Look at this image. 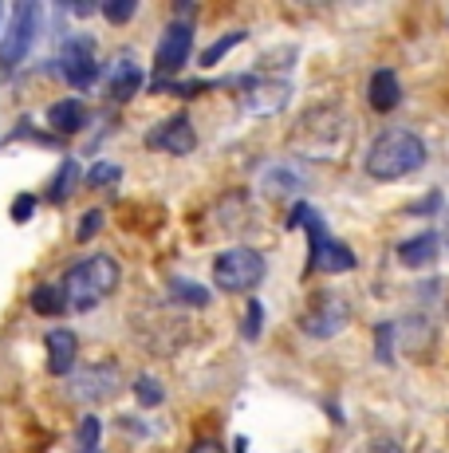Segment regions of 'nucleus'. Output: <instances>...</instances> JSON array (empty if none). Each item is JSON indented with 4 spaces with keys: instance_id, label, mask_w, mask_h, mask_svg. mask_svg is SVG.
I'll list each match as a JSON object with an SVG mask.
<instances>
[{
    "instance_id": "4468645a",
    "label": "nucleus",
    "mask_w": 449,
    "mask_h": 453,
    "mask_svg": "<svg viewBox=\"0 0 449 453\" xmlns=\"http://www.w3.org/2000/svg\"><path fill=\"white\" fill-rule=\"evenodd\" d=\"M48 123L56 134H80L88 127V107H83V99H59V103H51Z\"/></svg>"
},
{
    "instance_id": "a211bd4d",
    "label": "nucleus",
    "mask_w": 449,
    "mask_h": 453,
    "mask_svg": "<svg viewBox=\"0 0 449 453\" xmlns=\"http://www.w3.org/2000/svg\"><path fill=\"white\" fill-rule=\"evenodd\" d=\"M75 181H80V162L64 158V162H59V170H56V178H51V186H48V202L64 205L67 197L75 194Z\"/></svg>"
},
{
    "instance_id": "f3484780",
    "label": "nucleus",
    "mask_w": 449,
    "mask_h": 453,
    "mask_svg": "<svg viewBox=\"0 0 449 453\" xmlns=\"http://www.w3.org/2000/svg\"><path fill=\"white\" fill-rule=\"evenodd\" d=\"M370 107L375 111H394L399 107V80H394V72H375L370 75Z\"/></svg>"
},
{
    "instance_id": "412c9836",
    "label": "nucleus",
    "mask_w": 449,
    "mask_h": 453,
    "mask_svg": "<svg viewBox=\"0 0 449 453\" xmlns=\"http://www.w3.org/2000/svg\"><path fill=\"white\" fill-rule=\"evenodd\" d=\"M170 296L178 303H186V308H205L209 303V288H202L197 280H174L170 284Z\"/></svg>"
},
{
    "instance_id": "9b49d317",
    "label": "nucleus",
    "mask_w": 449,
    "mask_h": 453,
    "mask_svg": "<svg viewBox=\"0 0 449 453\" xmlns=\"http://www.w3.org/2000/svg\"><path fill=\"white\" fill-rule=\"evenodd\" d=\"M115 387H118L115 367H91V371H83L80 379H72L75 398H83V403H103L107 395H115Z\"/></svg>"
},
{
    "instance_id": "c85d7f7f",
    "label": "nucleus",
    "mask_w": 449,
    "mask_h": 453,
    "mask_svg": "<svg viewBox=\"0 0 449 453\" xmlns=\"http://www.w3.org/2000/svg\"><path fill=\"white\" fill-rule=\"evenodd\" d=\"M378 363H391V324L378 327Z\"/></svg>"
},
{
    "instance_id": "0eeeda50",
    "label": "nucleus",
    "mask_w": 449,
    "mask_h": 453,
    "mask_svg": "<svg viewBox=\"0 0 449 453\" xmlns=\"http://www.w3.org/2000/svg\"><path fill=\"white\" fill-rule=\"evenodd\" d=\"M59 72L72 87H91L99 80V64H95V40L91 36H72L64 43V59Z\"/></svg>"
},
{
    "instance_id": "dca6fc26",
    "label": "nucleus",
    "mask_w": 449,
    "mask_h": 453,
    "mask_svg": "<svg viewBox=\"0 0 449 453\" xmlns=\"http://www.w3.org/2000/svg\"><path fill=\"white\" fill-rule=\"evenodd\" d=\"M399 260L406 268H426L438 260V237L434 233H422V237H410L399 245Z\"/></svg>"
},
{
    "instance_id": "c756f323",
    "label": "nucleus",
    "mask_w": 449,
    "mask_h": 453,
    "mask_svg": "<svg viewBox=\"0 0 449 453\" xmlns=\"http://www.w3.org/2000/svg\"><path fill=\"white\" fill-rule=\"evenodd\" d=\"M359 453H402V449L394 446V441H386V438H375V441H367Z\"/></svg>"
},
{
    "instance_id": "4be33fe9",
    "label": "nucleus",
    "mask_w": 449,
    "mask_h": 453,
    "mask_svg": "<svg viewBox=\"0 0 449 453\" xmlns=\"http://www.w3.org/2000/svg\"><path fill=\"white\" fill-rule=\"evenodd\" d=\"M134 398H138V406H146V411H154V406L166 398V390H162V382L158 379H150V374H138L134 379Z\"/></svg>"
},
{
    "instance_id": "f8f14e48",
    "label": "nucleus",
    "mask_w": 449,
    "mask_h": 453,
    "mask_svg": "<svg viewBox=\"0 0 449 453\" xmlns=\"http://www.w3.org/2000/svg\"><path fill=\"white\" fill-rule=\"evenodd\" d=\"M355 268V252H351L343 241H331L327 237V245L316 252V257H308V273H327V276H335V273H351Z\"/></svg>"
},
{
    "instance_id": "a878e982",
    "label": "nucleus",
    "mask_w": 449,
    "mask_h": 453,
    "mask_svg": "<svg viewBox=\"0 0 449 453\" xmlns=\"http://www.w3.org/2000/svg\"><path fill=\"white\" fill-rule=\"evenodd\" d=\"M99 229H103V213H99V209H88V213L80 217V229H75V241L83 245V241H91Z\"/></svg>"
},
{
    "instance_id": "423d86ee",
    "label": "nucleus",
    "mask_w": 449,
    "mask_h": 453,
    "mask_svg": "<svg viewBox=\"0 0 449 453\" xmlns=\"http://www.w3.org/2000/svg\"><path fill=\"white\" fill-rule=\"evenodd\" d=\"M189 51H194V28L189 24H170L162 32L158 48H154V72L158 75H178L186 67Z\"/></svg>"
},
{
    "instance_id": "7ed1b4c3",
    "label": "nucleus",
    "mask_w": 449,
    "mask_h": 453,
    "mask_svg": "<svg viewBox=\"0 0 449 453\" xmlns=\"http://www.w3.org/2000/svg\"><path fill=\"white\" fill-rule=\"evenodd\" d=\"M213 280L221 292H253L264 280V257L256 249H229L213 260Z\"/></svg>"
},
{
    "instance_id": "6ab92c4d",
    "label": "nucleus",
    "mask_w": 449,
    "mask_h": 453,
    "mask_svg": "<svg viewBox=\"0 0 449 453\" xmlns=\"http://www.w3.org/2000/svg\"><path fill=\"white\" fill-rule=\"evenodd\" d=\"M28 303L36 316H59V311H67L64 284H36V292L28 296Z\"/></svg>"
},
{
    "instance_id": "ddd939ff",
    "label": "nucleus",
    "mask_w": 449,
    "mask_h": 453,
    "mask_svg": "<svg viewBox=\"0 0 449 453\" xmlns=\"http://www.w3.org/2000/svg\"><path fill=\"white\" fill-rule=\"evenodd\" d=\"M138 91H142V67H138L134 59H118V64L110 67L107 95H110L115 103H126V99H134Z\"/></svg>"
},
{
    "instance_id": "2f4dec72",
    "label": "nucleus",
    "mask_w": 449,
    "mask_h": 453,
    "mask_svg": "<svg viewBox=\"0 0 449 453\" xmlns=\"http://www.w3.org/2000/svg\"><path fill=\"white\" fill-rule=\"evenodd\" d=\"M445 249H449V217H445Z\"/></svg>"
},
{
    "instance_id": "2eb2a0df",
    "label": "nucleus",
    "mask_w": 449,
    "mask_h": 453,
    "mask_svg": "<svg viewBox=\"0 0 449 453\" xmlns=\"http://www.w3.org/2000/svg\"><path fill=\"white\" fill-rule=\"evenodd\" d=\"M261 189H269L272 197L296 194V189H304V173H296V165L272 162V165H264V173H261Z\"/></svg>"
},
{
    "instance_id": "f03ea898",
    "label": "nucleus",
    "mask_w": 449,
    "mask_h": 453,
    "mask_svg": "<svg viewBox=\"0 0 449 453\" xmlns=\"http://www.w3.org/2000/svg\"><path fill=\"white\" fill-rule=\"evenodd\" d=\"M118 284V260L107 252L80 260L72 273L64 276V300L72 311H91L95 303H103Z\"/></svg>"
},
{
    "instance_id": "393cba45",
    "label": "nucleus",
    "mask_w": 449,
    "mask_h": 453,
    "mask_svg": "<svg viewBox=\"0 0 449 453\" xmlns=\"http://www.w3.org/2000/svg\"><path fill=\"white\" fill-rule=\"evenodd\" d=\"M134 0H107V4H103V16H107L110 24H126L134 16Z\"/></svg>"
},
{
    "instance_id": "7c9ffc66",
    "label": "nucleus",
    "mask_w": 449,
    "mask_h": 453,
    "mask_svg": "<svg viewBox=\"0 0 449 453\" xmlns=\"http://www.w3.org/2000/svg\"><path fill=\"white\" fill-rule=\"evenodd\" d=\"M189 453H221V446H217V441H197Z\"/></svg>"
},
{
    "instance_id": "b1692460",
    "label": "nucleus",
    "mask_w": 449,
    "mask_h": 453,
    "mask_svg": "<svg viewBox=\"0 0 449 453\" xmlns=\"http://www.w3.org/2000/svg\"><path fill=\"white\" fill-rule=\"evenodd\" d=\"M80 449H83V453H95V449H99V418H95V414H88V418L80 422Z\"/></svg>"
},
{
    "instance_id": "473e14b6",
    "label": "nucleus",
    "mask_w": 449,
    "mask_h": 453,
    "mask_svg": "<svg viewBox=\"0 0 449 453\" xmlns=\"http://www.w3.org/2000/svg\"><path fill=\"white\" fill-rule=\"evenodd\" d=\"M0 16H4V8H0Z\"/></svg>"
},
{
    "instance_id": "20e7f679",
    "label": "nucleus",
    "mask_w": 449,
    "mask_h": 453,
    "mask_svg": "<svg viewBox=\"0 0 449 453\" xmlns=\"http://www.w3.org/2000/svg\"><path fill=\"white\" fill-rule=\"evenodd\" d=\"M36 24H40V4H32V0H20V4L12 8V20H8L4 40H0V72H4V75H12L16 67L24 64V56L32 51Z\"/></svg>"
},
{
    "instance_id": "9d476101",
    "label": "nucleus",
    "mask_w": 449,
    "mask_h": 453,
    "mask_svg": "<svg viewBox=\"0 0 449 453\" xmlns=\"http://www.w3.org/2000/svg\"><path fill=\"white\" fill-rule=\"evenodd\" d=\"M48 371L51 374H72L75 367V355H80V339H75V331H67V327H51L48 331Z\"/></svg>"
},
{
    "instance_id": "6e6552de",
    "label": "nucleus",
    "mask_w": 449,
    "mask_h": 453,
    "mask_svg": "<svg viewBox=\"0 0 449 453\" xmlns=\"http://www.w3.org/2000/svg\"><path fill=\"white\" fill-rule=\"evenodd\" d=\"M146 146L186 158V154L197 146V130H194V123H189L186 115H174V119H166L162 127H154L150 134H146Z\"/></svg>"
},
{
    "instance_id": "bb28decb",
    "label": "nucleus",
    "mask_w": 449,
    "mask_h": 453,
    "mask_svg": "<svg viewBox=\"0 0 449 453\" xmlns=\"http://www.w3.org/2000/svg\"><path fill=\"white\" fill-rule=\"evenodd\" d=\"M261 319H264L261 300H248V311H245V335H248V339L261 335Z\"/></svg>"
},
{
    "instance_id": "f257e3e1",
    "label": "nucleus",
    "mask_w": 449,
    "mask_h": 453,
    "mask_svg": "<svg viewBox=\"0 0 449 453\" xmlns=\"http://www.w3.org/2000/svg\"><path fill=\"white\" fill-rule=\"evenodd\" d=\"M422 162H426V142L418 134H410V130H383L370 142L362 165H367V173L375 181H394V178L414 173Z\"/></svg>"
},
{
    "instance_id": "5701e85b",
    "label": "nucleus",
    "mask_w": 449,
    "mask_h": 453,
    "mask_svg": "<svg viewBox=\"0 0 449 453\" xmlns=\"http://www.w3.org/2000/svg\"><path fill=\"white\" fill-rule=\"evenodd\" d=\"M118 178H123V165H115V162H95L91 170H88V186H91V189L115 186Z\"/></svg>"
},
{
    "instance_id": "39448f33",
    "label": "nucleus",
    "mask_w": 449,
    "mask_h": 453,
    "mask_svg": "<svg viewBox=\"0 0 449 453\" xmlns=\"http://www.w3.org/2000/svg\"><path fill=\"white\" fill-rule=\"evenodd\" d=\"M347 319H351V308L339 300V296L327 292V296H319L312 308L304 311L300 327H304L312 339H331V335H339V331L347 327Z\"/></svg>"
},
{
    "instance_id": "cd10ccee",
    "label": "nucleus",
    "mask_w": 449,
    "mask_h": 453,
    "mask_svg": "<svg viewBox=\"0 0 449 453\" xmlns=\"http://www.w3.org/2000/svg\"><path fill=\"white\" fill-rule=\"evenodd\" d=\"M32 213H36V197H32V194H20L12 202V209H8V217H12V221H28Z\"/></svg>"
},
{
    "instance_id": "aec40b11",
    "label": "nucleus",
    "mask_w": 449,
    "mask_h": 453,
    "mask_svg": "<svg viewBox=\"0 0 449 453\" xmlns=\"http://www.w3.org/2000/svg\"><path fill=\"white\" fill-rule=\"evenodd\" d=\"M245 36H248V32H240V28H237V32H229V36L213 40V43H209V48H205V51H202V67H217V64H221V59H224V56H229V51H232V48H237V43H245Z\"/></svg>"
},
{
    "instance_id": "1a4fd4ad",
    "label": "nucleus",
    "mask_w": 449,
    "mask_h": 453,
    "mask_svg": "<svg viewBox=\"0 0 449 453\" xmlns=\"http://www.w3.org/2000/svg\"><path fill=\"white\" fill-rule=\"evenodd\" d=\"M288 95H292V87L288 83H280V80H248V91H245V111L248 115H276V111H284L288 107Z\"/></svg>"
}]
</instances>
